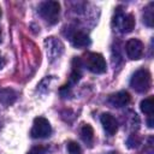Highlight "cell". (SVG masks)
<instances>
[{"label": "cell", "mask_w": 154, "mask_h": 154, "mask_svg": "<svg viewBox=\"0 0 154 154\" xmlns=\"http://www.w3.org/2000/svg\"><path fill=\"white\" fill-rule=\"evenodd\" d=\"M130 85L137 93H141V94L147 93L152 85V76H150L149 71L146 69L137 70L131 77Z\"/></svg>", "instance_id": "6da1fadb"}, {"label": "cell", "mask_w": 154, "mask_h": 154, "mask_svg": "<svg viewBox=\"0 0 154 154\" xmlns=\"http://www.w3.org/2000/svg\"><path fill=\"white\" fill-rule=\"evenodd\" d=\"M38 13L48 24H55L59 20L60 5L58 1H45L40 5Z\"/></svg>", "instance_id": "7a4b0ae2"}, {"label": "cell", "mask_w": 154, "mask_h": 154, "mask_svg": "<svg viewBox=\"0 0 154 154\" xmlns=\"http://www.w3.org/2000/svg\"><path fill=\"white\" fill-rule=\"evenodd\" d=\"M85 66L93 73H103L107 70V64L105 58L100 53H88L84 59Z\"/></svg>", "instance_id": "3957f363"}, {"label": "cell", "mask_w": 154, "mask_h": 154, "mask_svg": "<svg viewBox=\"0 0 154 154\" xmlns=\"http://www.w3.org/2000/svg\"><path fill=\"white\" fill-rule=\"evenodd\" d=\"M114 25L119 29L120 32H131L135 28V17L131 13H124L119 8L117 10L116 17H114Z\"/></svg>", "instance_id": "277c9868"}, {"label": "cell", "mask_w": 154, "mask_h": 154, "mask_svg": "<svg viewBox=\"0 0 154 154\" xmlns=\"http://www.w3.org/2000/svg\"><path fill=\"white\" fill-rule=\"evenodd\" d=\"M52 134V128L49 122L43 117H37L34 119V124L30 131L32 138H46Z\"/></svg>", "instance_id": "5b68a950"}, {"label": "cell", "mask_w": 154, "mask_h": 154, "mask_svg": "<svg viewBox=\"0 0 154 154\" xmlns=\"http://www.w3.org/2000/svg\"><path fill=\"white\" fill-rule=\"evenodd\" d=\"M45 43H46L47 55L51 61H53L54 59H58L61 55V53L64 51V46L59 40L54 38V37H49L45 41Z\"/></svg>", "instance_id": "8992f818"}, {"label": "cell", "mask_w": 154, "mask_h": 154, "mask_svg": "<svg viewBox=\"0 0 154 154\" xmlns=\"http://www.w3.org/2000/svg\"><path fill=\"white\" fill-rule=\"evenodd\" d=\"M125 51L130 59L137 60L143 54V43L138 38H130L125 45Z\"/></svg>", "instance_id": "52a82bcc"}, {"label": "cell", "mask_w": 154, "mask_h": 154, "mask_svg": "<svg viewBox=\"0 0 154 154\" xmlns=\"http://www.w3.org/2000/svg\"><path fill=\"white\" fill-rule=\"evenodd\" d=\"M131 97H130V94L125 90H122V91H118L113 95L109 96L108 99V102L109 105H112L113 107H117V108H120V107H124L126 106L129 102H130Z\"/></svg>", "instance_id": "ba28073f"}, {"label": "cell", "mask_w": 154, "mask_h": 154, "mask_svg": "<svg viewBox=\"0 0 154 154\" xmlns=\"http://www.w3.org/2000/svg\"><path fill=\"white\" fill-rule=\"evenodd\" d=\"M100 120H101V124H102L105 131H106L109 136H112V135H114V134L117 132V130H118V122L116 120V118H114L112 114H109V113H103V114L101 116Z\"/></svg>", "instance_id": "9c48e42d"}, {"label": "cell", "mask_w": 154, "mask_h": 154, "mask_svg": "<svg viewBox=\"0 0 154 154\" xmlns=\"http://www.w3.org/2000/svg\"><path fill=\"white\" fill-rule=\"evenodd\" d=\"M71 43L77 48H83L90 45V38L83 31H75L71 36Z\"/></svg>", "instance_id": "30bf717a"}, {"label": "cell", "mask_w": 154, "mask_h": 154, "mask_svg": "<svg viewBox=\"0 0 154 154\" xmlns=\"http://www.w3.org/2000/svg\"><path fill=\"white\" fill-rule=\"evenodd\" d=\"M140 108L144 114H147L148 117H152L153 111H154V97L149 96V97L142 100L141 103H140Z\"/></svg>", "instance_id": "8fae6325"}, {"label": "cell", "mask_w": 154, "mask_h": 154, "mask_svg": "<svg viewBox=\"0 0 154 154\" xmlns=\"http://www.w3.org/2000/svg\"><path fill=\"white\" fill-rule=\"evenodd\" d=\"M81 136H82V140L85 143L90 144L93 142V140H94V130H93V128L89 124H84L82 126V129H81Z\"/></svg>", "instance_id": "7c38bea8"}, {"label": "cell", "mask_w": 154, "mask_h": 154, "mask_svg": "<svg viewBox=\"0 0 154 154\" xmlns=\"http://www.w3.org/2000/svg\"><path fill=\"white\" fill-rule=\"evenodd\" d=\"M153 20H154V14H153V2H150L146 8L143 13V22L148 26H153Z\"/></svg>", "instance_id": "4fadbf2b"}, {"label": "cell", "mask_w": 154, "mask_h": 154, "mask_svg": "<svg viewBox=\"0 0 154 154\" xmlns=\"http://www.w3.org/2000/svg\"><path fill=\"white\" fill-rule=\"evenodd\" d=\"M67 152H69V154H82V149H81L79 144L73 141H70L67 143Z\"/></svg>", "instance_id": "5bb4252c"}, {"label": "cell", "mask_w": 154, "mask_h": 154, "mask_svg": "<svg viewBox=\"0 0 154 154\" xmlns=\"http://www.w3.org/2000/svg\"><path fill=\"white\" fill-rule=\"evenodd\" d=\"M48 150L47 147H43V146H36V147H32L28 154H46V152Z\"/></svg>", "instance_id": "9a60e30c"}, {"label": "cell", "mask_w": 154, "mask_h": 154, "mask_svg": "<svg viewBox=\"0 0 154 154\" xmlns=\"http://www.w3.org/2000/svg\"><path fill=\"white\" fill-rule=\"evenodd\" d=\"M5 65H6V60H5V59H4V58L0 55V70H1V69H2Z\"/></svg>", "instance_id": "2e32d148"}, {"label": "cell", "mask_w": 154, "mask_h": 154, "mask_svg": "<svg viewBox=\"0 0 154 154\" xmlns=\"http://www.w3.org/2000/svg\"><path fill=\"white\" fill-rule=\"evenodd\" d=\"M0 16H1V10H0Z\"/></svg>", "instance_id": "e0dca14e"}]
</instances>
